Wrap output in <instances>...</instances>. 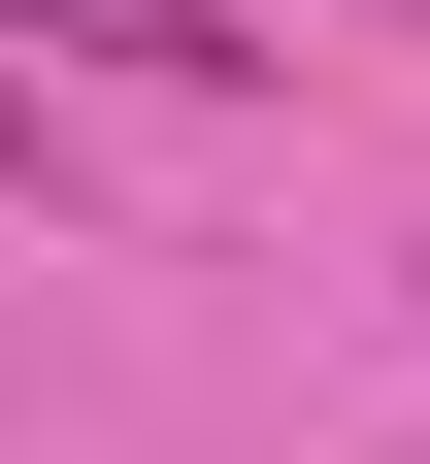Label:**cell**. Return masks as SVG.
<instances>
[{"label":"cell","mask_w":430,"mask_h":464,"mask_svg":"<svg viewBox=\"0 0 430 464\" xmlns=\"http://www.w3.org/2000/svg\"><path fill=\"white\" fill-rule=\"evenodd\" d=\"M0 34H33V67H166V100H232V67H265L232 0H0Z\"/></svg>","instance_id":"obj_1"}]
</instances>
